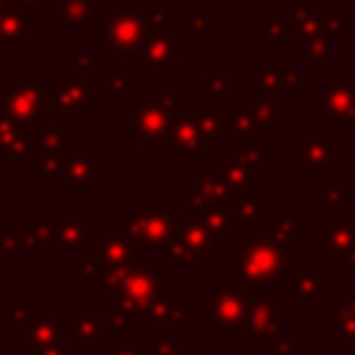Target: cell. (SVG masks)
Listing matches in <instances>:
<instances>
[{
  "label": "cell",
  "instance_id": "obj_8",
  "mask_svg": "<svg viewBox=\"0 0 355 355\" xmlns=\"http://www.w3.org/2000/svg\"><path fill=\"white\" fill-rule=\"evenodd\" d=\"M355 103V75L352 72H336L330 75L327 86L319 94V125H336L344 122V114Z\"/></svg>",
  "mask_w": 355,
  "mask_h": 355
},
{
  "label": "cell",
  "instance_id": "obj_56",
  "mask_svg": "<svg viewBox=\"0 0 355 355\" xmlns=\"http://www.w3.org/2000/svg\"><path fill=\"white\" fill-rule=\"evenodd\" d=\"M313 3H319V6H330V0H313Z\"/></svg>",
  "mask_w": 355,
  "mask_h": 355
},
{
  "label": "cell",
  "instance_id": "obj_2",
  "mask_svg": "<svg viewBox=\"0 0 355 355\" xmlns=\"http://www.w3.org/2000/svg\"><path fill=\"white\" fill-rule=\"evenodd\" d=\"M169 25L166 17L158 11H144V8H122L105 17L103 36L105 44L116 53L119 64L141 61V47L153 36H166Z\"/></svg>",
  "mask_w": 355,
  "mask_h": 355
},
{
  "label": "cell",
  "instance_id": "obj_27",
  "mask_svg": "<svg viewBox=\"0 0 355 355\" xmlns=\"http://www.w3.org/2000/svg\"><path fill=\"white\" fill-rule=\"evenodd\" d=\"M241 114L244 116H250L252 122H258V125H272V122H277L280 119V103L277 100H261V97H244L241 100Z\"/></svg>",
  "mask_w": 355,
  "mask_h": 355
},
{
  "label": "cell",
  "instance_id": "obj_22",
  "mask_svg": "<svg viewBox=\"0 0 355 355\" xmlns=\"http://www.w3.org/2000/svg\"><path fill=\"white\" fill-rule=\"evenodd\" d=\"M255 33H258L261 39H266V44H269L272 50H280V47H283V42H286V39H291L297 31H294V22L283 17V11L272 8V11L266 14V19L255 25Z\"/></svg>",
  "mask_w": 355,
  "mask_h": 355
},
{
  "label": "cell",
  "instance_id": "obj_13",
  "mask_svg": "<svg viewBox=\"0 0 355 355\" xmlns=\"http://www.w3.org/2000/svg\"><path fill=\"white\" fill-rule=\"evenodd\" d=\"M286 275L294 283L297 300H319L330 288V277L322 275L316 263H288Z\"/></svg>",
  "mask_w": 355,
  "mask_h": 355
},
{
  "label": "cell",
  "instance_id": "obj_32",
  "mask_svg": "<svg viewBox=\"0 0 355 355\" xmlns=\"http://www.w3.org/2000/svg\"><path fill=\"white\" fill-rule=\"evenodd\" d=\"M205 202H230V189L216 178V175H202V178H194V186H191Z\"/></svg>",
  "mask_w": 355,
  "mask_h": 355
},
{
  "label": "cell",
  "instance_id": "obj_59",
  "mask_svg": "<svg viewBox=\"0 0 355 355\" xmlns=\"http://www.w3.org/2000/svg\"><path fill=\"white\" fill-rule=\"evenodd\" d=\"M186 355H202V352H186Z\"/></svg>",
  "mask_w": 355,
  "mask_h": 355
},
{
  "label": "cell",
  "instance_id": "obj_43",
  "mask_svg": "<svg viewBox=\"0 0 355 355\" xmlns=\"http://www.w3.org/2000/svg\"><path fill=\"white\" fill-rule=\"evenodd\" d=\"M22 136H28V133H25V128H22V125H17L11 116L0 114V147H8L11 141H17V139H22Z\"/></svg>",
  "mask_w": 355,
  "mask_h": 355
},
{
  "label": "cell",
  "instance_id": "obj_17",
  "mask_svg": "<svg viewBox=\"0 0 355 355\" xmlns=\"http://www.w3.org/2000/svg\"><path fill=\"white\" fill-rule=\"evenodd\" d=\"M105 164L94 161L89 153H64L61 172L67 178V186H89L94 175H103Z\"/></svg>",
  "mask_w": 355,
  "mask_h": 355
},
{
  "label": "cell",
  "instance_id": "obj_57",
  "mask_svg": "<svg viewBox=\"0 0 355 355\" xmlns=\"http://www.w3.org/2000/svg\"><path fill=\"white\" fill-rule=\"evenodd\" d=\"M352 219H355V200H352Z\"/></svg>",
  "mask_w": 355,
  "mask_h": 355
},
{
  "label": "cell",
  "instance_id": "obj_48",
  "mask_svg": "<svg viewBox=\"0 0 355 355\" xmlns=\"http://www.w3.org/2000/svg\"><path fill=\"white\" fill-rule=\"evenodd\" d=\"M191 33L194 36H202L205 33V11L202 8H194L191 11Z\"/></svg>",
  "mask_w": 355,
  "mask_h": 355
},
{
  "label": "cell",
  "instance_id": "obj_19",
  "mask_svg": "<svg viewBox=\"0 0 355 355\" xmlns=\"http://www.w3.org/2000/svg\"><path fill=\"white\" fill-rule=\"evenodd\" d=\"M125 288H128V294L136 300V305L141 308V305L158 300V294H161V277H158L155 272H150V269L141 263V266H136V269L128 272Z\"/></svg>",
  "mask_w": 355,
  "mask_h": 355
},
{
  "label": "cell",
  "instance_id": "obj_36",
  "mask_svg": "<svg viewBox=\"0 0 355 355\" xmlns=\"http://www.w3.org/2000/svg\"><path fill=\"white\" fill-rule=\"evenodd\" d=\"M130 94V80L122 72H108L103 78V97L105 100H116V97H128Z\"/></svg>",
  "mask_w": 355,
  "mask_h": 355
},
{
  "label": "cell",
  "instance_id": "obj_25",
  "mask_svg": "<svg viewBox=\"0 0 355 355\" xmlns=\"http://www.w3.org/2000/svg\"><path fill=\"white\" fill-rule=\"evenodd\" d=\"M14 44V47H28V25L25 14L17 11H0V47Z\"/></svg>",
  "mask_w": 355,
  "mask_h": 355
},
{
  "label": "cell",
  "instance_id": "obj_23",
  "mask_svg": "<svg viewBox=\"0 0 355 355\" xmlns=\"http://www.w3.org/2000/svg\"><path fill=\"white\" fill-rule=\"evenodd\" d=\"M105 252L114 263H125V261H133L139 258V244L136 239L122 230V227H105Z\"/></svg>",
  "mask_w": 355,
  "mask_h": 355
},
{
  "label": "cell",
  "instance_id": "obj_31",
  "mask_svg": "<svg viewBox=\"0 0 355 355\" xmlns=\"http://www.w3.org/2000/svg\"><path fill=\"white\" fill-rule=\"evenodd\" d=\"M330 333H333L336 338H341L347 349H355V311H352V308H347L344 302H341V305H336V311H333Z\"/></svg>",
  "mask_w": 355,
  "mask_h": 355
},
{
  "label": "cell",
  "instance_id": "obj_41",
  "mask_svg": "<svg viewBox=\"0 0 355 355\" xmlns=\"http://www.w3.org/2000/svg\"><path fill=\"white\" fill-rule=\"evenodd\" d=\"M233 161H241V164H247V166L261 164V161H263V150L258 147V139L244 136V139H241V147L233 153Z\"/></svg>",
  "mask_w": 355,
  "mask_h": 355
},
{
  "label": "cell",
  "instance_id": "obj_15",
  "mask_svg": "<svg viewBox=\"0 0 355 355\" xmlns=\"http://www.w3.org/2000/svg\"><path fill=\"white\" fill-rule=\"evenodd\" d=\"M175 53H178V39L175 36H153L144 42L141 47V72L144 75H153V72H161L166 69L172 61H175Z\"/></svg>",
  "mask_w": 355,
  "mask_h": 355
},
{
  "label": "cell",
  "instance_id": "obj_46",
  "mask_svg": "<svg viewBox=\"0 0 355 355\" xmlns=\"http://www.w3.org/2000/svg\"><path fill=\"white\" fill-rule=\"evenodd\" d=\"M3 150H6V161H28V155L33 153V147H31V136H22V139L11 141V144L3 147Z\"/></svg>",
  "mask_w": 355,
  "mask_h": 355
},
{
  "label": "cell",
  "instance_id": "obj_50",
  "mask_svg": "<svg viewBox=\"0 0 355 355\" xmlns=\"http://www.w3.org/2000/svg\"><path fill=\"white\" fill-rule=\"evenodd\" d=\"M269 355H291V341H283V338H277V341L272 344Z\"/></svg>",
  "mask_w": 355,
  "mask_h": 355
},
{
  "label": "cell",
  "instance_id": "obj_52",
  "mask_svg": "<svg viewBox=\"0 0 355 355\" xmlns=\"http://www.w3.org/2000/svg\"><path fill=\"white\" fill-rule=\"evenodd\" d=\"M78 67H80L83 72H89V67H92V50H80V53H78Z\"/></svg>",
  "mask_w": 355,
  "mask_h": 355
},
{
  "label": "cell",
  "instance_id": "obj_16",
  "mask_svg": "<svg viewBox=\"0 0 355 355\" xmlns=\"http://www.w3.org/2000/svg\"><path fill=\"white\" fill-rule=\"evenodd\" d=\"M316 241H319V250L330 255L333 263H344L349 247L355 244V227H344V225H322L316 230Z\"/></svg>",
  "mask_w": 355,
  "mask_h": 355
},
{
  "label": "cell",
  "instance_id": "obj_35",
  "mask_svg": "<svg viewBox=\"0 0 355 355\" xmlns=\"http://www.w3.org/2000/svg\"><path fill=\"white\" fill-rule=\"evenodd\" d=\"M67 153V150H64ZM64 153H42L36 161H31L28 166H31V172L33 175H39L42 178V183L44 186H50V178L61 169V164H64Z\"/></svg>",
  "mask_w": 355,
  "mask_h": 355
},
{
  "label": "cell",
  "instance_id": "obj_45",
  "mask_svg": "<svg viewBox=\"0 0 355 355\" xmlns=\"http://www.w3.org/2000/svg\"><path fill=\"white\" fill-rule=\"evenodd\" d=\"M305 55L313 61H327L330 58V39H324V36L305 39Z\"/></svg>",
  "mask_w": 355,
  "mask_h": 355
},
{
  "label": "cell",
  "instance_id": "obj_33",
  "mask_svg": "<svg viewBox=\"0 0 355 355\" xmlns=\"http://www.w3.org/2000/svg\"><path fill=\"white\" fill-rule=\"evenodd\" d=\"M31 147L39 153H64L67 150V130L64 128H44L42 136H31Z\"/></svg>",
  "mask_w": 355,
  "mask_h": 355
},
{
  "label": "cell",
  "instance_id": "obj_20",
  "mask_svg": "<svg viewBox=\"0 0 355 355\" xmlns=\"http://www.w3.org/2000/svg\"><path fill=\"white\" fill-rule=\"evenodd\" d=\"M219 136H230V139H266L269 128L252 122L250 116H244L241 111H222L219 114Z\"/></svg>",
  "mask_w": 355,
  "mask_h": 355
},
{
  "label": "cell",
  "instance_id": "obj_7",
  "mask_svg": "<svg viewBox=\"0 0 355 355\" xmlns=\"http://www.w3.org/2000/svg\"><path fill=\"white\" fill-rule=\"evenodd\" d=\"M39 108L42 111H89L92 108V75L80 72L75 78H69L64 86L53 89V86H42L39 92Z\"/></svg>",
  "mask_w": 355,
  "mask_h": 355
},
{
  "label": "cell",
  "instance_id": "obj_5",
  "mask_svg": "<svg viewBox=\"0 0 355 355\" xmlns=\"http://www.w3.org/2000/svg\"><path fill=\"white\" fill-rule=\"evenodd\" d=\"M39 92H42V75L39 72H22V75H17L14 86H6V92H3L6 116H11L22 128L39 125V119H42Z\"/></svg>",
  "mask_w": 355,
  "mask_h": 355
},
{
  "label": "cell",
  "instance_id": "obj_37",
  "mask_svg": "<svg viewBox=\"0 0 355 355\" xmlns=\"http://www.w3.org/2000/svg\"><path fill=\"white\" fill-rule=\"evenodd\" d=\"M153 103L178 116V111H180V89L178 86H155L153 89Z\"/></svg>",
  "mask_w": 355,
  "mask_h": 355
},
{
  "label": "cell",
  "instance_id": "obj_54",
  "mask_svg": "<svg viewBox=\"0 0 355 355\" xmlns=\"http://www.w3.org/2000/svg\"><path fill=\"white\" fill-rule=\"evenodd\" d=\"M344 125H355V103L349 105V111L344 114Z\"/></svg>",
  "mask_w": 355,
  "mask_h": 355
},
{
  "label": "cell",
  "instance_id": "obj_55",
  "mask_svg": "<svg viewBox=\"0 0 355 355\" xmlns=\"http://www.w3.org/2000/svg\"><path fill=\"white\" fill-rule=\"evenodd\" d=\"M17 3H19L22 8H36V6L42 3V0H17Z\"/></svg>",
  "mask_w": 355,
  "mask_h": 355
},
{
  "label": "cell",
  "instance_id": "obj_14",
  "mask_svg": "<svg viewBox=\"0 0 355 355\" xmlns=\"http://www.w3.org/2000/svg\"><path fill=\"white\" fill-rule=\"evenodd\" d=\"M261 214H269V202L255 194V189L230 191V225L250 227L258 222Z\"/></svg>",
  "mask_w": 355,
  "mask_h": 355
},
{
  "label": "cell",
  "instance_id": "obj_34",
  "mask_svg": "<svg viewBox=\"0 0 355 355\" xmlns=\"http://www.w3.org/2000/svg\"><path fill=\"white\" fill-rule=\"evenodd\" d=\"M166 324V322H180V324H191V302H180V305H161L158 313L147 316V324Z\"/></svg>",
  "mask_w": 355,
  "mask_h": 355
},
{
  "label": "cell",
  "instance_id": "obj_21",
  "mask_svg": "<svg viewBox=\"0 0 355 355\" xmlns=\"http://www.w3.org/2000/svg\"><path fill=\"white\" fill-rule=\"evenodd\" d=\"M324 8H330V6H319L313 0H291V22H294V31L302 33V39L322 36L319 14Z\"/></svg>",
  "mask_w": 355,
  "mask_h": 355
},
{
  "label": "cell",
  "instance_id": "obj_51",
  "mask_svg": "<svg viewBox=\"0 0 355 355\" xmlns=\"http://www.w3.org/2000/svg\"><path fill=\"white\" fill-rule=\"evenodd\" d=\"M341 266H344V275H347V277H352V275H355V244L349 247V252H347V258H344V263H341Z\"/></svg>",
  "mask_w": 355,
  "mask_h": 355
},
{
  "label": "cell",
  "instance_id": "obj_28",
  "mask_svg": "<svg viewBox=\"0 0 355 355\" xmlns=\"http://www.w3.org/2000/svg\"><path fill=\"white\" fill-rule=\"evenodd\" d=\"M200 222L214 239L227 236L230 233V202H205V208L200 211Z\"/></svg>",
  "mask_w": 355,
  "mask_h": 355
},
{
  "label": "cell",
  "instance_id": "obj_29",
  "mask_svg": "<svg viewBox=\"0 0 355 355\" xmlns=\"http://www.w3.org/2000/svg\"><path fill=\"white\" fill-rule=\"evenodd\" d=\"M191 122L197 125V130L202 136L205 153H214L219 147V141H222V136H219V114H214V111H191Z\"/></svg>",
  "mask_w": 355,
  "mask_h": 355
},
{
  "label": "cell",
  "instance_id": "obj_44",
  "mask_svg": "<svg viewBox=\"0 0 355 355\" xmlns=\"http://www.w3.org/2000/svg\"><path fill=\"white\" fill-rule=\"evenodd\" d=\"M330 225L355 227V219H352V200H341V202L330 205Z\"/></svg>",
  "mask_w": 355,
  "mask_h": 355
},
{
  "label": "cell",
  "instance_id": "obj_1",
  "mask_svg": "<svg viewBox=\"0 0 355 355\" xmlns=\"http://www.w3.org/2000/svg\"><path fill=\"white\" fill-rule=\"evenodd\" d=\"M233 288H266L275 286L288 266V244L275 239H244L241 247L230 252Z\"/></svg>",
  "mask_w": 355,
  "mask_h": 355
},
{
  "label": "cell",
  "instance_id": "obj_30",
  "mask_svg": "<svg viewBox=\"0 0 355 355\" xmlns=\"http://www.w3.org/2000/svg\"><path fill=\"white\" fill-rule=\"evenodd\" d=\"M230 191H241V189H252V166L241 164V161H225L219 175H216Z\"/></svg>",
  "mask_w": 355,
  "mask_h": 355
},
{
  "label": "cell",
  "instance_id": "obj_24",
  "mask_svg": "<svg viewBox=\"0 0 355 355\" xmlns=\"http://www.w3.org/2000/svg\"><path fill=\"white\" fill-rule=\"evenodd\" d=\"M266 222H269V239L280 241V244H291L294 239H302L305 236V227L294 219V214H286V211H269L266 214Z\"/></svg>",
  "mask_w": 355,
  "mask_h": 355
},
{
  "label": "cell",
  "instance_id": "obj_58",
  "mask_svg": "<svg viewBox=\"0 0 355 355\" xmlns=\"http://www.w3.org/2000/svg\"><path fill=\"white\" fill-rule=\"evenodd\" d=\"M308 355H327V352H308Z\"/></svg>",
  "mask_w": 355,
  "mask_h": 355
},
{
  "label": "cell",
  "instance_id": "obj_11",
  "mask_svg": "<svg viewBox=\"0 0 355 355\" xmlns=\"http://www.w3.org/2000/svg\"><path fill=\"white\" fill-rule=\"evenodd\" d=\"M280 330V316L275 302L266 297V288H250V305L244 319V333L252 338H266Z\"/></svg>",
  "mask_w": 355,
  "mask_h": 355
},
{
  "label": "cell",
  "instance_id": "obj_12",
  "mask_svg": "<svg viewBox=\"0 0 355 355\" xmlns=\"http://www.w3.org/2000/svg\"><path fill=\"white\" fill-rule=\"evenodd\" d=\"M169 147H175V153L183 164H202L205 161L202 136H200L197 125L191 122V114H178L172 136H169Z\"/></svg>",
  "mask_w": 355,
  "mask_h": 355
},
{
  "label": "cell",
  "instance_id": "obj_53",
  "mask_svg": "<svg viewBox=\"0 0 355 355\" xmlns=\"http://www.w3.org/2000/svg\"><path fill=\"white\" fill-rule=\"evenodd\" d=\"M344 305L355 311V288H347V291H344Z\"/></svg>",
  "mask_w": 355,
  "mask_h": 355
},
{
  "label": "cell",
  "instance_id": "obj_42",
  "mask_svg": "<svg viewBox=\"0 0 355 355\" xmlns=\"http://www.w3.org/2000/svg\"><path fill=\"white\" fill-rule=\"evenodd\" d=\"M230 94V75L227 72H208L205 75V97H227Z\"/></svg>",
  "mask_w": 355,
  "mask_h": 355
},
{
  "label": "cell",
  "instance_id": "obj_49",
  "mask_svg": "<svg viewBox=\"0 0 355 355\" xmlns=\"http://www.w3.org/2000/svg\"><path fill=\"white\" fill-rule=\"evenodd\" d=\"M344 189L355 191V161H347L344 164Z\"/></svg>",
  "mask_w": 355,
  "mask_h": 355
},
{
  "label": "cell",
  "instance_id": "obj_9",
  "mask_svg": "<svg viewBox=\"0 0 355 355\" xmlns=\"http://www.w3.org/2000/svg\"><path fill=\"white\" fill-rule=\"evenodd\" d=\"M291 158L305 166L308 175H330L333 166V141L327 136H294Z\"/></svg>",
  "mask_w": 355,
  "mask_h": 355
},
{
  "label": "cell",
  "instance_id": "obj_6",
  "mask_svg": "<svg viewBox=\"0 0 355 355\" xmlns=\"http://www.w3.org/2000/svg\"><path fill=\"white\" fill-rule=\"evenodd\" d=\"M178 227V219L175 214L169 211L166 202H144L141 211L130 219V236L141 241V247H158V244H166L169 236L175 233Z\"/></svg>",
  "mask_w": 355,
  "mask_h": 355
},
{
  "label": "cell",
  "instance_id": "obj_47",
  "mask_svg": "<svg viewBox=\"0 0 355 355\" xmlns=\"http://www.w3.org/2000/svg\"><path fill=\"white\" fill-rule=\"evenodd\" d=\"M322 197L327 200V205H336V202L347 200V194H344L341 186H324V189H322Z\"/></svg>",
  "mask_w": 355,
  "mask_h": 355
},
{
  "label": "cell",
  "instance_id": "obj_18",
  "mask_svg": "<svg viewBox=\"0 0 355 355\" xmlns=\"http://www.w3.org/2000/svg\"><path fill=\"white\" fill-rule=\"evenodd\" d=\"M175 236H178L200 261H205V255L214 250V236L205 230V225L200 222V216H180V225L175 227Z\"/></svg>",
  "mask_w": 355,
  "mask_h": 355
},
{
  "label": "cell",
  "instance_id": "obj_4",
  "mask_svg": "<svg viewBox=\"0 0 355 355\" xmlns=\"http://www.w3.org/2000/svg\"><path fill=\"white\" fill-rule=\"evenodd\" d=\"M175 119H178L175 114L158 108L155 103H144L139 97H133L130 105H128V125L139 136L141 147L150 150V153L169 147V136H172Z\"/></svg>",
  "mask_w": 355,
  "mask_h": 355
},
{
  "label": "cell",
  "instance_id": "obj_26",
  "mask_svg": "<svg viewBox=\"0 0 355 355\" xmlns=\"http://www.w3.org/2000/svg\"><path fill=\"white\" fill-rule=\"evenodd\" d=\"M53 19L58 25H86L92 19V0H53Z\"/></svg>",
  "mask_w": 355,
  "mask_h": 355
},
{
  "label": "cell",
  "instance_id": "obj_3",
  "mask_svg": "<svg viewBox=\"0 0 355 355\" xmlns=\"http://www.w3.org/2000/svg\"><path fill=\"white\" fill-rule=\"evenodd\" d=\"M250 305V288H208L205 291V324L216 327L219 338L236 341L244 336V319Z\"/></svg>",
  "mask_w": 355,
  "mask_h": 355
},
{
  "label": "cell",
  "instance_id": "obj_39",
  "mask_svg": "<svg viewBox=\"0 0 355 355\" xmlns=\"http://www.w3.org/2000/svg\"><path fill=\"white\" fill-rule=\"evenodd\" d=\"M164 247H166V258H169L172 263H202V261H200V258H197V255H194V252H191L175 233L169 236V241H166Z\"/></svg>",
  "mask_w": 355,
  "mask_h": 355
},
{
  "label": "cell",
  "instance_id": "obj_40",
  "mask_svg": "<svg viewBox=\"0 0 355 355\" xmlns=\"http://www.w3.org/2000/svg\"><path fill=\"white\" fill-rule=\"evenodd\" d=\"M319 25H322V36H324V39L338 36V33L344 31V11H338V8H324V11L319 14Z\"/></svg>",
  "mask_w": 355,
  "mask_h": 355
},
{
  "label": "cell",
  "instance_id": "obj_38",
  "mask_svg": "<svg viewBox=\"0 0 355 355\" xmlns=\"http://www.w3.org/2000/svg\"><path fill=\"white\" fill-rule=\"evenodd\" d=\"M178 202H180V216H200V211L205 208V200L191 186H183L178 191Z\"/></svg>",
  "mask_w": 355,
  "mask_h": 355
},
{
  "label": "cell",
  "instance_id": "obj_10",
  "mask_svg": "<svg viewBox=\"0 0 355 355\" xmlns=\"http://www.w3.org/2000/svg\"><path fill=\"white\" fill-rule=\"evenodd\" d=\"M255 75H258V94L255 97H261V100H277L283 89L302 86V75L294 69L291 61H258Z\"/></svg>",
  "mask_w": 355,
  "mask_h": 355
}]
</instances>
